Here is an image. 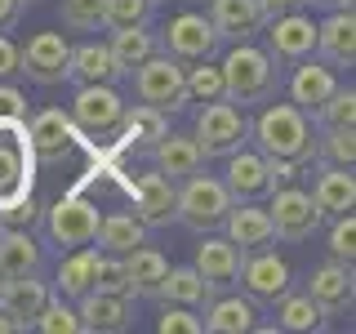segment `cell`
<instances>
[{
	"mask_svg": "<svg viewBox=\"0 0 356 334\" xmlns=\"http://www.w3.org/2000/svg\"><path fill=\"white\" fill-rule=\"evenodd\" d=\"M250 138L259 143L263 156H281V161H294V165H312V156H316V125L294 103H272L267 98V107L250 120Z\"/></svg>",
	"mask_w": 356,
	"mask_h": 334,
	"instance_id": "6da1fadb",
	"label": "cell"
},
{
	"mask_svg": "<svg viewBox=\"0 0 356 334\" xmlns=\"http://www.w3.org/2000/svg\"><path fill=\"white\" fill-rule=\"evenodd\" d=\"M218 67H222L227 98L241 103V107L245 103H267V98H276V89H281V67L267 58V49H259V45H250V40H236Z\"/></svg>",
	"mask_w": 356,
	"mask_h": 334,
	"instance_id": "7a4b0ae2",
	"label": "cell"
},
{
	"mask_svg": "<svg viewBox=\"0 0 356 334\" xmlns=\"http://www.w3.org/2000/svg\"><path fill=\"white\" fill-rule=\"evenodd\" d=\"M36 192V152L27 120H0V209Z\"/></svg>",
	"mask_w": 356,
	"mask_h": 334,
	"instance_id": "3957f363",
	"label": "cell"
},
{
	"mask_svg": "<svg viewBox=\"0 0 356 334\" xmlns=\"http://www.w3.org/2000/svg\"><path fill=\"white\" fill-rule=\"evenodd\" d=\"M227 209H232V192L222 187V178H209V174H187L183 178V187H178V209H174V218L183 223V228H192V232H218L222 228V218H227Z\"/></svg>",
	"mask_w": 356,
	"mask_h": 334,
	"instance_id": "277c9868",
	"label": "cell"
},
{
	"mask_svg": "<svg viewBox=\"0 0 356 334\" xmlns=\"http://www.w3.org/2000/svg\"><path fill=\"white\" fill-rule=\"evenodd\" d=\"M196 148L205 161H214V156H232L236 148L250 143V116H245V107H236L232 98H214V103H205L196 111Z\"/></svg>",
	"mask_w": 356,
	"mask_h": 334,
	"instance_id": "5b68a950",
	"label": "cell"
},
{
	"mask_svg": "<svg viewBox=\"0 0 356 334\" xmlns=\"http://www.w3.org/2000/svg\"><path fill=\"white\" fill-rule=\"evenodd\" d=\"M134 76V98L138 103H147L156 111H165V116H174V111L187 107V85H183V63H174L170 54L156 49L152 58H143L138 67H129Z\"/></svg>",
	"mask_w": 356,
	"mask_h": 334,
	"instance_id": "8992f818",
	"label": "cell"
},
{
	"mask_svg": "<svg viewBox=\"0 0 356 334\" xmlns=\"http://www.w3.org/2000/svg\"><path fill=\"white\" fill-rule=\"evenodd\" d=\"M98 205L81 192H67L58 196L49 209H40V223H44V237L58 250H81V245H94V232H98Z\"/></svg>",
	"mask_w": 356,
	"mask_h": 334,
	"instance_id": "52a82bcc",
	"label": "cell"
},
{
	"mask_svg": "<svg viewBox=\"0 0 356 334\" xmlns=\"http://www.w3.org/2000/svg\"><path fill=\"white\" fill-rule=\"evenodd\" d=\"M67 116H72L76 134H85L94 143H111L120 129V116H125V98L116 94V85H76Z\"/></svg>",
	"mask_w": 356,
	"mask_h": 334,
	"instance_id": "ba28073f",
	"label": "cell"
},
{
	"mask_svg": "<svg viewBox=\"0 0 356 334\" xmlns=\"http://www.w3.org/2000/svg\"><path fill=\"white\" fill-rule=\"evenodd\" d=\"M156 45H161V54H170L174 63H205L218 54V31L214 22H209V14H196V9H183V14L170 18V27L156 36Z\"/></svg>",
	"mask_w": 356,
	"mask_h": 334,
	"instance_id": "9c48e42d",
	"label": "cell"
},
{
	"mask_svg": "<svg viewBox=\"0 0 356 334\" xmlns=\"http://www.w3.org/2000/svg\"><path fill=\"white\" fill-rule=\"evenodd\" d=\"M259 36H267V58L276 67H294V63H303V58L316 54V22H312L303 9L267 18Z\"/></svg>",
	"mask_w": 356,
	"mask_h": 334,
	"instance_id": "30bf717a",
	"label": "cell"
},
{
	"mask_svg": "<svg viewBox=\"0 0 356 334\" xmlns=\"http://www.w3.org/2000/svg\"><path fill=\"white\" fill-rule=\"evenodd\" d=\"M272 205H267V214H272V232L281 241L289 245H298V241H312V232L321 228V209L312 205V196L303 192V187H294V183H281V187H272Z\"/></svg>",
	"mask_w": 356,
	"mask_h": 334,
	"instance_id": "8fae6325",
	"label": "cell"
},
{
	"mask_svg": "<svg viewBox=\"0 0 356 334\" xmlns=\"http://www.w3.org/2000/svg\"><path fill=\"white\" fill-rule=\"evenodd\" d=\"M72 67V45L63 31H36L27 45H18V72L31 85H63Z\"/></svg>",
	"mask_w": 356,
	"mask_h": 334,
	"instance_id": "7c38bea8",
	"label": "cell"
},
{
	"mask_svg": "<svg viewBox=\"0 0 356 334\" xmlns=\"http://www.w3.org/2000/svg\"><path fill=\"white\" fill-rule=\"evenodd\" d=\"M236 281H241V289L254 299V303H276V299L294 285V281H289V263L281 259V254H272L267 245H263V250H250L241 259Z\"/></svg>",
	"mask_w": 356,
	"mask_h": 334,
	"instance_id": "4fadbf2b",
	"label": "cell"
},
{
	"mask_svg": "<svg viewBox=\"0 0 356 334\" xmlns=\"http://www.w3.org/2000/svg\"><path fill=\"white\" fill-rule=\"evenodd\" d=\"M27 138L36 152V165H63L76 148V125L63 107H44L27 120Z\"/></svg>",
	"mask_w": 356,
	"mask_h": 334,
	"instance_id": "5bb4252c",
	"label": "cell"
},
{
	"mask_svg": "<svg viewBox=\"0 0 356 334\" xmlns=\"http://www.w3.org/2000/svg\"><path fill=\"white\" fill-rule=\"evenodd\" d=\"M76 317H81V330H89V334H116V330L134 326V299L89 289V294L76 299Z\"/></svg>",
	"mask_w": 356,
	"mask_h": 334,
	"instance_id": "9a60e30c",
	"label": "cell"
},
{
	"mask_svg": "<svg viewBox=\"0 0 356 334\" xmlns=\"http://www.w3.org/2000/svg\"><path fill=\"white\" fill-rule=\"evenodd\" d=\"M178 209V187L174 178H165L161 170L134 178V214L143 218V228H170Z\"/></svg>",
	"mask_w": 356,
	"mask_h": 334,
	"instance_id": "2e32d148",
	"label": "cell"
},
{
	"mask_svg": "<svg viewBox=\"0 0 356 334\" xmlns=\"http://www.w3.org/2000/svg\"><path fill=\"white\" fill-rule=\"evenodd\" d=\"M218 232H222L232 245H241L245 254H250V250H263V245L276 241L272 214H267L259 200H232V209H227V218H222Z\"/></svg>",
	"mask_w": 356,
	"mask_h": 334,
	"instance_id": "e0dca14e",
	"label": "cell"
},
{
	"mask_svg": "<svg viewBox=\"0 0 356 334\" xmlns=\"http://www.w3.org/2000/svg\"><path fill=\"white\" fill-rule=\"evenodd\" d=\"M316 58L334 72L356 63V14L352 9H330L325 22H316Z\"/></svg>",
	"mask_w": 356,
	"mask_h": 334,
	"instance_id": "ac0fdd59",
	"label": "cell"
},
{
	"mask_svg": "<svg viewBox=\"0 0 356 334\" xmlns=\"http://www.w3.org/2000/svg\"><path fill=\"white\" fill-rule=\"evenodd\" d=\"M227 161V174H222V187L232 192V200H263L272 192L267 183V156L263 152H250V148H236Z\"/></svg>",
	"mask_w": 356,
	"mask_h": 334,
	"instance_id": "d6986e66",
	"label": "cell"
},
{
	"mask_svg": "<svg viewBox=\"0 0 356 334\" xmlns=\"http://www.w3.org/2000/svg\"><path fill=\"white\" fill-rule=\"evenodd\" d=\"M285 89H289V103L303 107L307 116H312V111H316L334 89H339V72H334L330 63H316V54H312V58L294 63V76H289Z\"/></svg>",
	"mask_w": 356,
	"mask_h": 334,
	"instance_id": "ffe728a7",
	"label": "cell"
},
{
	"mask_svg": "<svg viewBox=\"0 0 356 334\" xmlns=\"http://www.w3.org/2000/svg\"><path fill=\"white\" fill-rule=\"evenodd\" d=\"M209 5V22H214L218 40L236 45V40H254L263 31V9L259 0H205Z\"/></svg>",
	"mask_w": 356,
	"mask_h": 334,
	"instance_id": "44dd1931",
	"label": "cell"
},
{
	"mask_svg": "<svg viewBox=\"0 0 356 334\" xmlns=\"http://www.w3.org/2000/svg\"><path fill=\"white\" fill-rule=\"evenodd\" d=\"M241 259H245V250L241 245H232L227 237H214V232H205V241L196 245V272L205 276L214 289H227V285H236V272H241Z\"/></svg>",
	"mask_w": 356,
	"mask_h": 334,
	"instance_id": "7402d4cb",
	"label": "cell"
},
{
	"mask_svg": "<svg viewBox=\"0 0 356 334\" xmlns=\"http://www.w3.org/2000/svg\"><path fill=\"white\" fill-rule=\"evenodd\" d=\"M120 63L111 54L107 40H85V45H72V67H67V81L76 85H116L120 81Z\"/></svg>",
	"mask_w": 356,
	"mask_h": 334,
	"instance_id": "603a6c76",
	"label": "cell"
},
{
	"mask_svg": "<svg viewBox=\"0 0 356 334\" xmlns=\"http://www.w3.org/2000/svg\"><path fill=\"white\" fill-rule=\"evenodd\" d=\"M312 205L321 209V218H334V214H348L356 205V183H352V170L343 165H321L316 161V178H312Z\"/></svg>",
	"mask_w": 356,
	"mask_h": 334,
	"instance_id": "cb8c5ba5",
	"label": "cell"
},
{
	"mask_svg": "<svg viewBox=\"0 0 356 334\" xmlns=\"http://www.w3.org/2000/svg\"><path fill=\"white\" fill-rule=\"evenodd\" d=\"M307 294L316 299V308L325 312V317L352 312V267L339 263V259L321 263L316 272H312V281H307Z\"/></svg>",
	"mask_w": 356,
	"mask_h": 334,
	"instance_id": "d4e9b609",
	"label": "cell"
},
{
	"mask_svg": "<svg viewBox=\"0 0 356 334\" xmlns=\"http://www.w3.org/2000/svg\"><path fill=\"white\" fill-rule=\"evenodd\" d=\"M259 326V303L250 294H214L205 303V330L214 334H250Z\"/></svg>",
	"mask_w": 356,
	"mask_h": 334,
	"instance_id": "484cf974",
	"label": "cell"
},
{
	"mask_svg": "<svg viewBox=\"0 0 356 334\" xmlns=\"http://www.w3.org/2000/svg\"><path fill=\"white\" fill-rule=\"evenodd\" d=\"M152 156H156V170L165 178H174V183L187 178V174H196V170H205V156H200L192 134H170L165 129L161 138L152 143Z\"/></svg>",
	"mask_w": 356,
	"mask_h": 334,
	"instance_id": "4316f807",
	"label": "cell"
},
{
	"mask_svg": "<svg viewBox=\"0 0 356 334\" xmlns=\"http://www.w3.org/2000/svg\"><path fill=\"white\" fill-rule=\"evenodd\" d=\"M120 263H125V281H129L134 299H156L161 294V281H165V272H170V259H165L161 250H152V245L143 241V245H134Z\"/></svg>",
	"mask_w": 356,
	"mask_h": 334,
	"instance_id": "83f0119b",
	"label": "cell"
},
{
	"mask_svg": "<svg viewBox=\"0 0 356 334\" xmlns=\"http://www.w3.org/2000/svg\"><path fill=\"white\" fill-rule=\"evenodd\" d=\"M54 289L40 281V272H31V276H14V281H0V312L5 317H14L22 330L31 326V317L44 308V299H49Z\"/></svg>",
	"mask_w": 356,
	"mask_h": 334,
	"instance_id": "f1b7e54d",
	"label": "cell"
},
{
	"mask_svg": "<svg viewBox=\"0 0 356 334\" xmlns=\"http://www.w3.org/2000/svg\"><path fill=\"white\" fill-rule=\"evenodd\" d=\"M31 272H40L36 237L22 228H0V276L14 281V276H31Z\"/></svg>",
	"mask_w": 356,
	"mask_h": 334,
	"instance_id": "f546056e",
	"label": "cell"
},
{
	"mask_svg": "<svg viewBox=\"0 0 356 334\" xmlns=\"http://www.w3.org/2000/svg\"><path fill=\"white\" fill-rule=\"evenodd\" d=\"M165 129H170L165 125V111H156L147 103H134V107H125V116H120L116 138H120V148H129V152H152V143L161 138Z\"/></svg>",
	"mask_w": 356,
	"mask_h": 334,
	"instance_id": "4dcf8cb0",
	"label": "cell"
},
{
	"mask_svg": "<svg viewBox=\"0 0 356 334\" xmlns=\"http://www.w3.org/2000/svg\"><path fill=\"white\" fill-rule=\"evenodd\" d=\"M94 259H98V250L94 245H81V250H67V259L58 263V272H54V294H63V299H81L94 289Z\"/></svg>",
	"mask_w": 356,
	"mask_h": 334,
	"instance_id": "1f68e13d",
	"label": "cell"
},
{
	"mask_svg": "<svg viewBox=\"0 0 356 334\" xmlns=\"http://www.w3.org/2000/svg\"><path fill=\"white\" fill-rule=\"evenodd\" d=\"M272 308H276V326H281V330H294V334H307V330H325V326H330V317H325V312L316 308V299H312L307 289L298 294L294 285H289V289H285L281 299H276Z\"/></svg>",
	"mask_w": 356,
	"mask_h": 334,
	"instance_id": "d6a6232c",
	"label": "cell"
},
{
	"mask_svg": "<svg viewBox=\"0 0 356 334\" xmlns=\"http://www.w3.org/2000/svg\"><path fill=\"white\" fill-rule=\"evenodd\" d=\"M94 241H98V250H103V254H116V259H125L134 245L147 241V228H143L138 214H103V218H98Z\"/></svg>",
	"mask_w": 356,
	"mask_h": 334,
	"instance_id": "836d02e7",
	"label": "cell"
},
{
	"mask_svg": "<svg viewBox=\"0 0 356 334\" xmlns=\"http://www.w3.org/2000/svg\"><path fill=\"white\" fill-rule=\"evenodd\" d=\"M214 294H218V289L209 285L205 276L196 272V267H170L156 299H165V303H183V308H205Z\"/></svg>",
	"mask_w": 356,
	"mask_h": 334,
	"instance_id": "e575fe53",
	"label": "cell"
},
{
	"mask_svg": "<svg viewBox=\"0 0 356 334\" xmlns=\"http://www.w3.org/2000/svg\"><path fill=\"white\" fill-rule=\"evenodd\" d=\"M111 54H116L120 72L129 76V67H138L143 58H152L161 45H156V31H147V22H138V27H116L111 31Z\"/></svg>",
	"mask_w": 356,
	"mask_h": 334,
	"instance_id": "d590c367",
	"label": "cell"
},
{
	"mask_svg": "<svg viewBox=\"0 0 356 334\" xmlns=\"http://www.w3.org/2000/svg\"><path fill=\"white\" fill-rule=\"evenodd\" d=\"M183 85H187V103H214V98H227L222 67H214V58L187 63V67H183Z\"/></svg>",
	"mask_w": 356,
	"mask_h": 334,
	"instance_id": "8d00e7d4",
	"label": "cell"
},
{
	"mask_svg": "<svg viewBox=\"0 0 356 334\" xmlns=\"http://www.w3.org/2000/svg\"><path fill=\"white\" fill-rule=\"evenodd\" d=\"M312 125L316 129H356V94H352V85L334 89L325 103L312 111Z\"/></svg>",
	"mask_w": 356,
	"mask_h": 334,
	"instance_id": "74e56055",
	"label": "cell"
},
{
	"mask_svg": "<svg viewBox=\"0 0 356 334\" xmlns=\"http://www.w3.org/2000/svg\"><path fill=\"white\" fill-rule=\"evenodd\" d=\"M27 330H40V334H81V317H76L72 299L49 294V299H44V308L31 317Z\"/></svg>",
	"mask_w": 356,
	"mask_h": 334,
	"instance_id": "f35d334b",
	"label": "cell"
},
{
	"mask_svg": "<svg viewBox=\"0 0 356 334\" xmlns=\"http://www.w3.org/2000/svg\"><path fill=\"white\" fill-rule=\"evenodd\" d=\"M312 161L352 170L356 165V129H316V156Z\"/></svg>",
	"mask_w": 356,
	"mask_h": 334,
	"instance_id": "ab89813d",
	"label": "cell"
},
{
	"mask_svg": "<svg viewBox=\"0 0 356 334\" xmlns=\"http://www.w3.org/2000/svg\"><path fill=\"white\" fill-rule=\"evenodd\" d=\"M152 5H156V0H103V27L107 31L138 27V22L152 18Z\"/></svg>",
	"mask_w": 356,
	"mask_h": 334,
	"instance_id": "60d3db41",
	"label": "cell"
},
{
	"mask_svg": "<svg viewBox=\"0 0 356 334\" xmlns=\"http://www.w3.org/2000/svg\"><path fill=\"white\" fill-rule=\"evenodd\" d=\"M58 18L72 31H98L103 27V0H63Z\"/></svg>",
	"mask_w": 356,
	"mask_h": 334,
	"instance_id": "b9f144b4",
	"label": "cell"
},
{
	"mask_svg": "<svg viewBox=\"0 0 356 334\" xmlns=\"http://www.w3.org/2000/svg\"><path fill=\"white\" fill-rule=\"evenodd\" d=\"M330 259H339V263H348V267L356 259V218H352V209L330 218Z\"/></svg>",
	"mask_w": 356,
	"mask_h": 334,
	"instance_id": "7bdbcfd3",
	"label": "cell"
},
{
	"mask_svg": "<svg viewBox=\"0 0 356 334\" xmlns=\"http://www.w3.org/2000/svg\"><path fill=\"white\" fill-rule=\"evenodd\" d=\"M94 289H107V294H129L125 263H120L116 254H103V250H98V259H94Z\"/></svg>",
	"mask_w": 356,
	"mask_h": 334,
	"instance_id": "ee69618b",
	"label": "cell"
},
{
	"mask_svg": "<svg viewBox=\"0 0 356 334\" xmlns=\"http://www.w3.org/2000/svg\"><path fill=\"white\" fill-rule=\"evenodd\" d=\"M156 330H161V334H200V330H205V321L196 317V308L165 303L161 317H156Z\"/></svg>",
	"mask_w": 356,
	"mask_h": 334,
	"instance_id": "f6af8a7d",
	"label": "cell"
},
{
	"mask_svg": "<svg viewBox=\"0 0 356 334\" xmlns=\"http://www.w3.org/2000/svg\"><path fill=\"white\" fill-rule=\"evenodd\" d=\"M36 223H40V200H36V192L22 196V200H14L9 209H0V228H22V232H31Z\"/></svg>",
	"mask_w": 356,
	"mask_h": 334,
	"instance_id": "bcb514c9",
	"label": "cell"
},
{
	"mask_svg": "<svg viewBox=\"0 0 356 334\" xmlns=\"http://www.w3.org/2000/svg\"><path fill=\"white\" fill-rule=\"evenodd\" d=\"M0 120H27V94L9 81H0Z\"/></svg>",
	"mask_w": 356,
	"mask_h": 334,
	"instance_id": "7dc6e473",
	"label": "cell"
},
{
	"mask_svg": "<svg viewBox=\"0 0 356 334\" xmlns=\"http://www.w3.org/2000/svg\"><path fill=\"white\" fill-rule=\"evenodd\" d=\"M14 72H18V45L0 31V81H9Z\"/></svg>",
	"mask_w": 356,
	"mask_h": 334,
	"instance_id": "c3c4849f",
	"label": "cell"
},
{
	"mask_svg": "<svg viewBox=\"0 0 356 334\" xmlns=\"http://www.w3.org/2000/svg\"><path fill=\"white\" fill-rule=\"evenodd\" d=\"M263 18H276V14H289V9H303V0H259Z\"/></svg>",
	"mask_w": 356,
	"mask_h": 334,
	"instance_id": "681fc988",
	"label": "cell"
},
{
	"mask_svg": "<svg viewBox=\"0 0 356 334\" xmlns=\"http://www.w3.org/2000/svg\"><path fill=\"white\" fill-rule=\"evenodd\" d=\"M22 18V0H0V31H9Z\"/></svg>",
	"mask_w": 356,
	"mask_h": 334,
	"instance_id": "f907efd6",
	"label": "cell"
},
{
	"mask_svg": "<svg viewBox=\"0 0 356 334\" xmlns=\"http://www.w3.org/2000/svg\"><path fill=\"white\" fill-rule=\"evenodd\" d=\"M312 9H352V0H303Z\"/></svg>",
	"mask_w": 356,
	"mask_h": 334,
	"instance_id": "816d5d0a",
	"label": "cell"
},
{
	"mask_svg": "<svg viewBox=\"0 0 356 334\" xmlns=\"http://www.w3.org/2000/svg\"><path fill=\"white\" fill-rule=\"evenodd\" d=\"M22 326H18V321L14 317H5V312H0V334H18Z\"/></svg>",
	"mask_w": 356,
	"mask_h": 334,
	"instance_id": "f5cc1de1",
	"label": "cell"
},
{
	"mask_svg": "<svg viewBox=\"0 0 356 334\" xmlns=\"http://www.w3.org/2000/svg\"><path fill=\"white\" fill-rule=\"evenodd\" d=\"M27 5H31V0H22V9H27Z\"/></svg>",
	"mask_w": 356,
	"mask_h": 334,
	"instance_id": "db71d44e",
	"label": "cell"
},
{
	"mask_svg": "<svg viewBox=\"0 0 356 334\" xmlns=\"http://www.w3.org/2000/svg\"><path fill=\"white\" fill-rule=\"evenodd\" d=\"M192 5H205V0H192Z\"/></svg>",
	"mask_w": 356,
	"mask_h": 334,
	"instance_id": "11a10c76",
	"label": "cell"
},
{
	"mask_svg": "<svg viewBox=\"0 0 356 334\" xmlns=\"http://www.w3.org/2000/svg\"><path fill=\"white\" fill-rule=\"evenodd\" d=\"M0 281H5V276H0Z\"/></svg>",
	"mask_w": 356,
	"mask_h": 334,
	"instance_id": "9f6ffc18",
	"label": "cell"
}]
</instances>
